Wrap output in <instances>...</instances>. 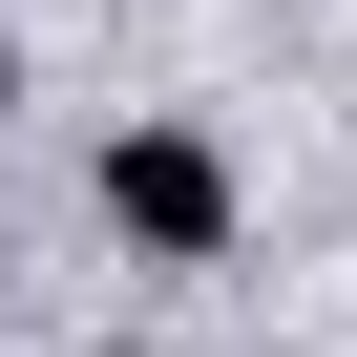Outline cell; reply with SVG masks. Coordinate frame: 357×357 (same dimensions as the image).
I'll return each instance as SVG.
<instances>
[{"instance_id":"cell-1","label":"cell","mask_w":357,"mask_h":357,"mask_svg":"<svg viewBox=\"0 0 357 357\" xmlns=\"http://www.w3.org/2000/svg\"><path fill=\"white\" fill-rule=\"evenodd\" d=\"M105 231L168 252V273H211V252H231V147H211V126H126V147H105Z\"/></svg>"},{"instance_id":"cell-2","label":"cell","mask_w":357,"mask_h":357,"mask_svg":"<svg viewBox=\"0 0 357 357\" xmlns=\"http://www.w3.org/2000/svg\"><path fill=\"white\" fill-rule=\"evenodd\" d=\"M0 105H22V43H0Z\"/></svg>"}]
</instances>
